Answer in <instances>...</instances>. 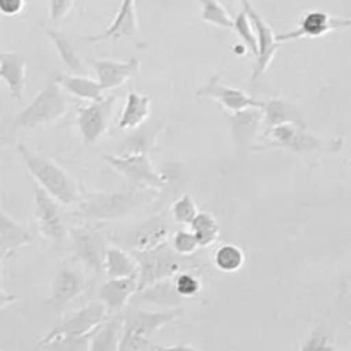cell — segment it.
<instances>
[{
	"mask_svg": "<svg viewBox=\"0 0 351 351\" xmlns=\"http://www.w3.org/2000/svg\"><path fill=\"white\" fill-rule=\"evenodd\" d=\"M17 153L23 158L26 170L31 177L36 180L38 187L51 195L55 201L64 206L79 204L82 194L79 192L77 184L72 180L71 175L64 170L51 158L45 156L43 153H36L26 147L24 144H17Z\"/></svg>",
	"mask_w": 351,
	"mask_h": 351,
	"instance_id": "7a4b0ae2",
	"label": "cell"
},
{
	"mask_svg": "<svg viewBox=\"0 0 351 351\" xmlns=\"http://www.w3.org/2000/svg\"><path fill=\"white\" fill-rule=\"evenodd\" d=\"M139 288V278H123V280H106L98 288V302L106 307L110 315H120L127 307L130 298L136 297Z\"/></svg>",
	"mask_w": 351,
	"mask_h": 351,
	"instance_id": "e0dca14e",
	"label": "cell"
},
{
	"mask_svg": "<svg viewBox=\"0 0 351 351\" xmlns=\"http://www.w3.org/2000/svg\"><path fill=\"white\" fill-rule=\"evenodd\" d=\"M74 0H48V10H50L51 21H62L72 9Z\"/></svg>",
	"mask_w": 351,
	"mask_h": 351,
	"instance_id": "f35d334b",
	"label": "cell"
},
{
	"mask_svg": "<svg viewBox=\"0 0 351 351\" xmlns=\"http://www.w3.org/2000/svg\"><path fill=\"white\" fill-rule=\"evenodd\" d=\"M350 26L351 19L335 17L328 12H322V10H311V12H305L302 16L295 29L278 34V41L285 43V41H298L304 40V38H321L324 34L331 33V31L343 29V27Z\"/></svg>",
	"mask_w": 351,
	"mask_h": 351,
	"instance_id": "7c38bea8",
	"label": "cell"
},
{
	"mask_svg": "<svg viewBox=\"0 0 351 351\" xmlns=\"http://www.w3.org/2000/svg\"><path fill=\"white\" fill-rule=\"evenodd\" d=\"M123 332V315H112L91 335L88 351H119Z\"/></svg>",
	"mask_w": 351,
	"mask_h": 351,
	"instance_id": "cb8c5ba5",
	"label": "cell"
},
{
	"mask_svg": "<svg viewBox=\"0 0 351 351\" xmlns=\"http://www.w3.org/2000/svg\"><path fill=\"white\" fill-rule=\"evenodd\" d=\"M170 219L167 215L151 216L149 219L143 221L141 225L134 226L122 239H117V242L122 243L123 249L132 252H146V250H154L163 247L171 239Z\"/></svg>",
	"mask_w": 351,
	"mask_h": 351,
	"instance_id": "9c48e42d",
	"label": "cell"
},
{
	"mask_svg": "<svg viewBox=\"0 0 351 351\" xmlns=\"http://www.w3.org/2000/svg\"><path fill=\"white\" fill-rule=\"evenodd\" d=\"M88 64L95 69L98 82L103 89H115L136 75L141 69L139 58L132 57L125 62L112 60V58H88Z\"/></svg>",
	"mask_w": 351,
	"mask_h": 351,
	"instance_id": "2e32d148",
	"label": "cell"
},
{
	"mask_svg": "<svg viewBox=\"0 0 351 351\" xmlns=\"http://www.w3.org/2000/svg\"><path fill=\"white\" fill-rule=\"evenodd\" d=\"M263 141L264 143L254 146L252 151L285 149L295 154H314L326 149L328 146L314 134H308L305 127L298 125H281L276 129L266 130Z\"/></svg>",
	"mask_w": 351,
	"mask_h": 351,
	"instance_id": "8992f818",
	"label": "cell"
},
{
	"mask_svg": "<svg viewBox=\"0 0 351 351\" xmlns=\"http://www.w3.org/2000/svg\"><path fill=\"white\" fill-rule=\"evenodd\" d=\"M230 125H232L233 139L242 149H249L250 144L257 141L259 127L264 123L263 108H249L239 113H230Z\"/></svg>",
	"mask_w": 351,
	"mask_h": 351,
	"instance_id": "44dd1931",
	"label": "cell"
},
{
	"mask_svg": "<svg viewBox=\"0 0 351 351\" xmlns=\"http://www.w3.org/2000/svg\"><path fill=\"white\" fill-rule=\"evenodd\" d=\"M26 7V0H0V14L5 17H14L21 14Z\"/></svg>",
	"mask_w": 351,
	"mask_h": 351,
	"instance_id": "ab89813d",
	"label": "cell"
},
{
	"mask_svg": "<svg viewBox=\"0 0 351 351\" xmlns=\"http://www.w3.org/2000/svg\"><path fill=\"white\" fill-rule=\"evenodd\" d=\"M160 129H143L141 127L137 130H134L130 136H127L123 139V151L117 154H139V153H147L149 154L151 147L156 144V137Z\"/></svg>",
	"mask_w": 351,
	"mask_h": 351,
	"instance_id": "4dcf8cb0",
	"label": "cell"
},
{
	"mask_svg": "<svg viewBox=\"0 0 351 351\" xmlns=\"http://www.w3.org/2000/svg\"><path fill=\"white\" fill-rule=\"evenodd\" d=\"M199 98H211L218 101L228 113H239L249 108H264V101L252 98L245 91L219 82V74H215L204 86L197 91Z\"/></svg>",
	"mask_w": 351,
	"mask_h": 351,
	"instance_id": "5bb4252c",
	"label": "cell"
},
{
	"mask_svg": "<svg viewBox=\"0 0 351 351\" xmlns=\"http://www.w3.org/2000/svg\"><path fill=\"white\" fill-rule=\"evenodd\" d=\"M197 215V206H195L194 199L191 195H182L180 199H177L171 204V218L178 225H192V221H194Z\"/></svg>",
	"mask_w": 351,
	"mask_h": 351,
	"instance_id": "d590c367",
	"label": "cell"
},
{
	"mask_svg": "<svg viewBox=\"0 0 351 351\" xmlns=\"http://www.w3.org/2000/svg\"><path fill=\"white\" fill-rule=\"evenodd\" d=\"M26 67L27 60L17 51L0 50V79L9 88L10 96L21 101L26 89Z\"/></svg>",
	"mask_w": 351,
	"mask_h": 351,
	"instance_id": "ffe728a7",
	"label": "cell"
},
{
	"mask_svg": "<svg viewBox=\"0 0 351 351\" xmlns=\"http://www.w3.org/2000/svg\"><path fill=\"white\" fill-rule=\"evenodd\" d=\"M173 285H175V290H177L178 297H180L182 300L197 297L202 290L201 280H199L195 274L189 273V271H180L178 274H175Z\"/></svg>",
	"mask_w": 351,
	"mask_h": 351,
	"instance_id": "e575fe53",
	"label": "cell"
},
{
	"mask_svg": "<svg viewBox=\"0 0 351 351\" xmlns=\"http://www.w3.org/2000/svg\"><path fill=\"white\" fill-rule=\"evenodd\" d=\"M91 335L82 338H57V339H40L38 350L41 351H88Z\"/></svg>",
	"mask_w": 351,
	"mask_h": 351,
	"instance_id": "836d02e7",
	"label": "cell"
},
{
	"mask_svg": "<svg viewBox=\"0 0 351 351\" xmlns=\"http://www.w3.org/2000/svg\"><path fill=\"white\" fill-rule=\"evenodd\" d=\"M151 99L149 96L137 91H129L125 99V108L119 120V130H137L149 119Z\"/></svg>",
	"mask_w": 351,
	"mask_h": 351,
	"instance_id": "603a6c76",
	"label": "cell"
},
{
	"mask_svg": "<svg viewBox=\"0 0 351 351\" xmlns=\"http://www.w3.org/2000/svg\"><path fill=\"white\" fill-rule=\"evenodd\" d=\"M112 315L108 314L105 305L101 302H91L86 307L79 308V311L72 312L67 317L62 319L50 332H48L45 338V341L48 339H57V338H82V336H89L99 328L105 321Z\"/></svg>",
	"mask_w": 351,
	"mask_h": 351,
	"instance_id": "52a82bcc",
	"label": "cell"
},
{
	"mask_svg": "<svg viewBox=\"0 0 351 351\" xmlns=\"http://www.w3.org/2000/svg\"><path fill=\"white\" fill-rule=\"evenodd\" d=\"M103 160L123 178L141 191H161L167 185V177L156 170L147 153L139 154H103Z\"/></svg>",
	"mask_w": 351,
	"mask_h": 351,
	"instance_id": "5b68a950",
	"label": "cell"
},
{
	"mask_svg": "<svg viewBox=\"0 0 351 351\" xmlns=\"http://www.w3.org/2000/svg\"><path fill=\"white\" fill-rule=\"evenodd\" d=\"M153 201L149 191L86 192L77 208V216L84 221L110 223L127 218L137 209Z\"/></svg>",
	"mask_w": 351,
	"mask_h": 351,
	"instance_id": "6da1fadb",
	"label": "cell"
},
{
	"mask_svg": "<svg viewBox=\"0 0 351 351\" xmlns=\"http://www.w3.org/2000/svg\"><path fill=\"white\" fill-rule=\"evenodd\" d=\"M45 33H47V36L50 38L51 43L55 45V48H57L58 55H60V58H62V62H64L65 67H67L71 72H74V74L81 75L82 60H81V57H79L77 50H75V47H74V43H72L71 38H69L67 34L62 33V31L51 29V27H48Z\"/></svg>",
	"mask_w": 351,
	"mask_h": 351,
	"instance_id": "83f0119b",
	"label": "cell"
},
{
	"mask_svg": "<svg viewBox=\"0 0 351 351\" xmlns=\"http://www.w3.org/2000/svg\"><path fill=\"white\" fill-rule=\"evenodd\" d=\"M151 351H202L195 346L187 345V343H178V345H171V346H156L153 345V350Z\"/></svg>",
	"mask_w": 351,
	"mask_h": 351,
	"instance_id": "60d3db41",
	"label": "cell"
},
{
	"mask_svg": "<svg viewBox=\"0 0 351 351\" xmlns=\"http://www.w3.org/2000/svg\"><path fill=\"white\" fill-rule=\"evenodd\" d=\"M201 17L206 23L215 24L218 27H225V29H232L233 27V19L219 0H201Z\"/></svg>",
	"mask_w": 351,
	"mask_h": 351,
	"instance_id": "1f68e13d",
	"label": "cell"
},
{
	"mask_svg": "<svg viewBox=\"0 0 351 351\" xmlns=\"http://www.w3.org/2000/svg\"><path fill=\"white\" fill-rule=\"evenodd\" d=\"M233 29L237 31L240 38L243 41V47L249 48L250 51L254 53V57L257 58L259 55V47H257V36H256V31H254L252 23H250V17L245 10H240L237 14V17L233 19Z\"/></svg>",
	"mask_w": 351,
	"mask_h": 351,
	"instance_id": "d6a6232c",
	"label": "cell"
},
{
	"mask_svg": "<svg viewBox=\"0 0 351 351\" xmlns=\"http://www.w3.org/2000/svg\"><path fill=\"white\" fill-rule=\"evenodd\" d=\"M137 34H139V27H137L136 3H134V0H122L119 12L113 17L112 24L103 33L96 34V36H84V40L89 41V43L119 40V38H130V40H134V38H137Z\"/></svg>",
	"mask_w": 351,
	"mask_h": 351,
	"instance_id": "d6986e66",
	"label": "cell"
},
{
	"mask_svg": "<svg viewBox=\"0 0 351 351\" xmlns=\"http://www.w3.org/2000/svg\"><path fill=\"white\" fill-rule=\"evenodd\" d=\"M105 274L108 280H123V278L139 276V266L132 254L120 247H110L106 254Z\"/></svg>",
	"mask_w": 351,
	"mask_h": 351,
	"instance_id": "4316f807",
	"label": "cell"
},
{
	"mask_svg": "<svg viewBox=\"0 0 351 351\" xmlns=\"http://www.w3.org/2000/svg\"><path fill=\"white\" fill-rule=\"evenodd\" d=\"M191 232L199 240L201 247H211L219 239L218 219L208 211H201L191 225Z\"/></svg>",
	"mask_w": 351,
	"mask_h": 351,
	"instance_id": "f546056e",
	"label": "cell"
},
{
	"mask_svg": "<svg viewBox=\"0 0 351 351\" xmlns=\"http://www.w3.org/2000/svg\"><path fill=\"white\" fill-rule=\"evenodd\" d=\"M115 101L117 96H106L98 101H89V105L81 108L77 115V127L82 141L88 146L96 144L108 132Z\"/></svg>",
	"mask_w": 351,
	"mask_h": 351,
	"instance_id": "8fae6325",
	"label": "cell"
},
{
	"mask_svg": "<svg viewBox=\"0 0 351 351\" xmlns=\"http://www.w3.org/2000/svg\"><path fill=\"white\" fill-rule=\"evenodd\" d=\"M243 10L249 14L250 23H252L254 31H256L257 47H259V55H257L252 72V81H257L269 69V65L273 64L274 55H276L281 43L278 41V34L274 33L273 27L263 19V16L247 0H243Z\"/></svg>",
	"mask_w": 351,
	"mask_h": 351,
	"instance_id": "4fadbf2b",
	"label": "cell"
},
{
	"mask_svg": "<svg viewBox=\"0 0 351 351\" xmlns=\"http://www.w3.org/2000/svg\"><path fill=\"white\" fill-rule=\"evenodd\" d=\"M69 103L65 98L62 86L55 79L48 81L43 88L38 91V95L31 99L27 106H24L19 113L10 122V130H29L40 129V127L50 125L60 120L67 113Z\"/></svg>",
	"mask_w": 351,
	"mask_h": 351,
	"instance_id": "3957f363",
	"label": "cell"
},
{
	"mask_svg": "<svg viewBox=\"0 0 351 351\" xmlns=\"http://www.w3.org/2000/svg\"><path fill=\"white\" fill-rule=\"evenodd\" d=\"M33 243V233L23 223L16 221L0 208V257L10 259L23 247Z\"/></svg>",
	"mask_w": 351,
	"mask_h": 351,
	"instance_id": "ac0fdd59",
	"label": "cell"
},
{
	"mask_svg": "<svg viewBox=\"0 0 351 351\" xmlns=\"http://www.w3.org/2000/svg\"><path fill=\"white\" fill-rule=\"evenodd\" d=\"M19 300V297L14 293H9V291H3L2 288H0V311H2L3 307H7V305H12L14 302Z\"/></svg>",
	"mask_w": 351,
	"mask_h": 351,
	"instance_id": "b9f144b4",
	"label": "cell"
},
{
	"mask_svg": "<svg viewBox=\"0 0 351 351\" xmlns=\"http://www.w3.org/2000/svg\"><path fill=\"white\" fill-rule=\"evenodd\" d=\"M199 247H201L199 245V240L195 239V235L191 230L180 228L177 230V232H173V235H171V249H173L178 256H192V254L197 252Z\"/></svg>",
	"mask_w": 351,
	"mask_h": 351,
	"instance_id": "8d00e7d4",
	"label": "cell"
},
{
	"mask_svg": "<svg viewBox=\"0 0 351 351\" xmlns=\"http://www.w3.org/2000/svg\"><path fill=\"white\" fill-rule=\"evenodd\" d=\"M3 263H5V259H3V257H0V281H2V266H3Z\"/></svg>",
	"mask_w": 351,
	"mask_h": 351,
	"instance_id": "7bdbcfd3",
	"label": "cell"
},
{
	"mask_svg": "<svg viewBox=\"0 0 351 351\" xmlns=\"http://www.w3.org/2000/svg\"><path fill=\"white\" fill-rule=\"evenodd\" d=\"M213 264L221 273H237L245 264V252L235 243H223L213 254Z\"/></svg>",
	"mask_w": 351,
	"mask_h": 351,
	"instance_id": "f1b7e54d",
	"label": "cell"
},
{
	"mask_svg": "<svg viewBox=\"0 0 351 351\" xmlns=\"http://www.w3.org/2000/svg\"><path fill=\"white\" fill-rule=\"evenodd\" d=\"M72 240V249L79 263L84 264L95 274L105 273L106 254H108V240L98 230L88 225L72 226L69 230Z\"/></svg>",
	"mask_w": 351,
	"mask_h": 351,
	"instance_id": "ba28073f",
	"label": "cell"
},
{
	"mask_svg": "<svg viewBox=\"0 0 351 351\" xmlns=\"http://www.w3.org/2000/svg\"><path fill=\"white\" fill-rule=\"evenodd\" d=\"M136 300L143 302V304H151L156 305V307L168 308H180L184 305V300L178 297L177 290H175L173 278L160 281V283L153 285V287L144 288L143 291H137Z\"/></svg>",
	"mask_w": 351,
	"mask_h": 351,
	"instance_id": "d4e9b609",
	"label": "cell"
},
{
	"mask_svg": "<svg viewBox=\"0 0 351 351\" xmlns=\"http://www.w3.org/2000/svg\"><path fill=\"white\" fill-rule=\"evenodd\" d=\"M86 287H88V283H86V278L82 276L81 271L71 264H65L55 274L48 304L55 311H64V308H67V305H71L75 298L84 293Z\"/></svg>",
	"mask_w": 351,
	"mask_h": 351,
	"instance_id": "9a60e30c",
	"label": "cell"
},
{
	"mask_svg": "<svg viewBox=\"0 0 351 351\" xmlns=\"http://www.w3.org/2000/svg\"><path fill=\"white\" fill-rule=\"evenodd\" d=\"M264 123L266 130L281 125L305 127V115L300 108L281 98H271L264 101Z\"/></svg>",
	"mask_w": 351,
	"mask_h": 351,
	"instance_id": "7402d4cb",
	"label": "cell"
},
{
	"mask_svg": "<svg viewBox=\"0 0 351 351\" xmlns=\"http://www.w3.org/2000/svg\"><path fill=\"white\" fill-rule=\"evenodd\" d=\"M298 351H341L338 346H335L329 339V336L326 335L324 328L317 326L311 331V335L307 336V339L304 341L302 348Z\"/></svg>",
	"mask_w": 351,
	"mask_h": 351,
	"instance_id": "74e56055",
	"label": "cell"
},
{
	"mask_svg": "<svg viewBox=\"0 0 351 351\" xmlns=\"http://www.w3.org/2000/svg\"><path fill=\"white\" fill-rule=\"evenodd\" d=\"M34 218H36L38 232L53 243H62L67 239V226L64 215L48 192L41 187L34 189Z\"/></svg>",
	"mask_w": 351,
	"mask_h": 351,
	"instance_id": "30bf717a",
	"label": "cell"
},
{
	"mask_svg": "<svg viewBox=\"0 0 351 351\" xmlns=\"http://www.w3.org/2000/svg\"><path fill=\"white\" fill-rule=\"evenodd\" d=\"M134 259L139 266V288L137 291H143L144 288L153 287L163 280H170L175 274L184 269V264L187 263V257L178 256L170 243H165L163 247L146 252H132Z\"/></svg>",
	"mask_w": 351,
	"mask_h": 351,
	"instance_id": "277c9868",
	"label": "cell"
},
{
	"mask_svg": "<svg viewBox=\"0 0 351 351\" xmlns=\"http://www.w3.org/2000/svg\"><path fill=\"white\" fill-rule=\"evenodd\" d=\"M55 81L62 86V89L69 93V95L75 96L79 99H88V101H98V99L105 98L103 91L105 89L99 86L98 81L89 79L86 75L77 74H57Z\"/></svg>",
	"mask_w": 351,
	"mask_h": 351,
	"instance_id": "484cf974",
	"label": "cell"
}]
</instances>
